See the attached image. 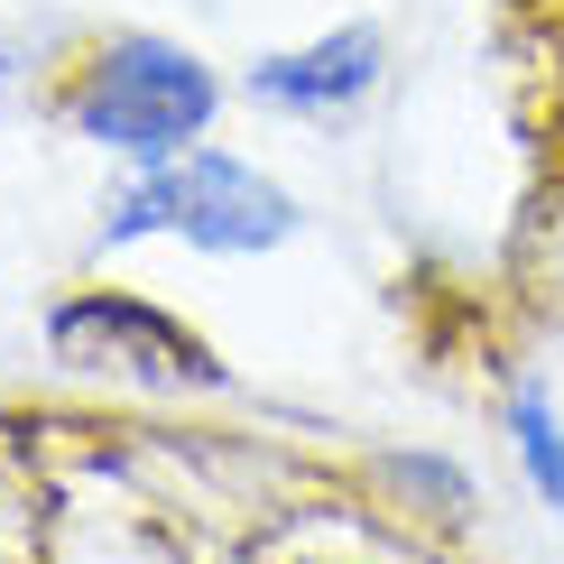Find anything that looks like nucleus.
I'll list each match as a JSON object with an SVG mask.
<instances>
[{
    "mask_svg": "<svg viewBox=\"0 0 564 564\" xmlns=\"http://www.w3.org/2000/svg\"><path fill=\"white\" fill-rule=\"evenodd\" d=\"M204 121H214V75L185 46H158V37L102 46L93 84L75 93V130L102 139V149H130V158H176Z\"/></svg>",
    "mask_w": 564,
    "mask_h": 564,
    "instance_id": "nucleus-1",
    "label": "nucleus"
},
{
    "mask_svg": "<svg viewBox=\"0 0 564 564\" xmlns=\"http://www.w3.org/2000/svg\"><path fill=\"white\" fill-rule=\"evenodd\" d=\"M139 231H185L195 250H269V241L296 231V204L269 176H250L241 158L185 149V167H158L111 214V241H139Z\"/></svg>",
    "mask_w": 564,
    "mask_h": 564,
    "instance_id": "nucleus-2",
    "label": "nucleus"
},
{
    "mask_svg": "<svg viewBox=\"0 0 564 564\" xmlns=\"http://www.w3.org/2000/svg\"><path fill=\"white\" fill-rule=\"evenodd\" d=\"M56 351L75 370H111V361H121V370H139V380H195V389L223 380V361L195 334H176L167 315H149V305H130V296L65 305V315H56Z\"/></svg>",
    "mask_w": 564,
    "mask_h": 564,
    "instance_id": "nucleus-3",
    "label": "nucleus"
},
{
    "mask_svg": "<svg viewBox=\"0 0 564 564\" xmlns=\"http://www.w3.org/2000/svg\"><path fill=\"white\" fill-rule=\"evenodd\" d=\"M370 75H380V37L343 29L324 46H305V56H269L250 84H260L269 102H288V111H334V102H351V93H370Z\"/></svg>",
    "mask_w": 564,
    "mask_h": 564,
    "instance_id": "nucleus-4",
    "label": "nucleus"
},
{
    "mask_svg": "<svg viewBox=\"0 0 564 564\" xmlns=\"http://www.w3.org/2000/svg\"><path fill=\"white\" fill-rule=\"evenodd\" d=\"M519 463H528V481L564 509V426L546 416V398H536V389L519 398Z\"/></svg>",
    "mask_w": 564,
    "mask_h": 564,
    "instance_id": "nucleus-5",
    "label": "nucleus"
}]
</instances>
